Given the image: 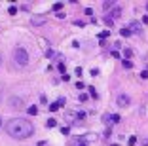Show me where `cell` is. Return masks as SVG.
Wrapping results in <instances>:
<instances>
[{
  "label": "cell",
  "instance_id": "obj_29",
  "mask_svg": "<svg viewBox=\"0 0 148 146\" xmlns=\"http://www.w3.org/2000/svg\"><path fill=\"white\" fill-rule=\"evenodd\" d=\"M48 57H57V53L51 51V49H48Z\"/></svg>",
  "mask_w": 148,
  "mask_h": 146
},
{
  "label": "cell",
  "instance_id": "obj_25",
  "mask_svg": "<svg viewBox=\"0 0 148 146\" xmlns=\"http://www.w3.org/2000/svg\"><path fill=\"white\" fill-rule=\"evenodd\" d=\"M74 74H76V76H82V69H80V66H76V70H74Z\"/></svg>",
  "mask_w": 148,
  "mask_h": 146
},
{
  "label": "cell",
  "instance_id": "obj_1",
  "mask_svg": "<svg viewBox=\"0 0 148 146\" xmlns=\"http://www.w3.org/2000/svg\"><path fill=\"white\" fill-rule=\"evenodd\" d=\"M6 131L12 138L15 141H23V138H29L34 133V125L29 120H21V118H13L6 123Z\"/></svg>",
  "mask_w": 148,
  "mask_h": 146
},
{
  "label": "cell",
  "instance_id": "obj_16",
  "mask_svg": "<svg viewBox=\"0 0 148 146\" xmlns=\"http://www.w3.org/2000/svg\"><path fill=\"white\" fill-rule=\"evenodd\" d=\"M131 66H133V63L127 61V59H123V69H131Z\"/></svg>",
  "mask_w": 148,
  "mask_h": 146
},
{
  "label": "cell",
  "instance_id": "obj_12",
  "mask_svg": "<svg viewBox=\"0 0 148 146\" xmlns=\"http://www.w3.org/2000/svg\"><path fill=\"white\" fill-rule=\"evenodd\" d=\"M103 8L105 10H114L116 6H114V2H103Z\"/></svg>",
  "mask_w": 148,
  "mask_h": 146
},
{
  "label": "cell",
  "instance_id": "obj_24",
  "mask_svg": "<svg viewBox=\"0 0 148 146\" xmlns=\"http://www.w3.org/2000/svg\"><path fill=\"white\" fill-rule=\"evenodd\" d=\"M76 118H78V120H84V118H86V112H78V114H76Z\"/></svg>",
  "mask_w": 148,
  "mask_h": 146
},
{
  "label": "cell",
  "instance_id": "obj_27",
  "mask_svg": "<svg viewBox=\"0 0 148 146\" xmlns=\"http://www.w3.org/2000/svg\"><path fill=\"white\" fill-rule=\"evenodd\" d=\"M135 142H137V137H129V144H131V146L135 144Z\"/></svg>",
  "mask_w": 148,
  "mask_h": 146
},
{
  "label": "cell",
  "instance_id": "obj_4",
  "mask_svg": "<svg viewBox=\"0 0 148 146\" xmlns=\"http://www.w3.org/2000/svg\"><path fill=\"white\" fill-rule=\"evenodd\" d=\"M116 103H118V106H122V108H127V106H129V104H131V99H129V97H127V95H118V101H116Z\"/></svg>",
  "mask_w": 148,
  "mask_h": 146
},
{
  "label": "cell",
  "instance_id": "obj_11",
  "mask_svg": "<svg viewBox=\"0 0 148 146\" xmlns=\"http://www.w3.org/2000/svg\"><path fill=\"white\" fill-rule=\"evenodd\" d=\"M120 34H122V36H125V38H127V36H131L133 32H131V30H129V27H127V29H122V30H120Z\"/></svg>",
  "mask_w": 148,
  "mask_h": 146
},
{
  "label": "cell",
  "instance_id": "obj_13",
  "mask_svg": "<svg viewBox=\"0 0 148 146\" xmlns=\"http://www.w3.org/2000/svg\"><path fill=\"white\" fill-rule=\"evenodd\" d=\"M48 108H49V112H55L57 108H61V106H59L57 103H53V104H48Z\"/></svg>",
  "mask_w": 148,
  "mask_h": 146
},
{
  "label": "cell",
  "instance_id": "obj_31",
  "mask_svg": "<svg viewBox=\"0 0 148 146\" xmlns=\"http://www.w3.org/2000/svg\"><path fill=\"white\" fill-rule=\"evenodd\" d=\"M140 146H148V138H143V142H140Z\"/></svg>",
  "mask_w": 148,
  "mask_h": 146
},
{
  "label": "cell",
  "instance_id": "obj_10",
  "mask_svg": "<svg viewBox=\"0 0 148 146\" xmlns=\"http://www.w3.org/2000/svg\"><path fill=\"white\" fill-rule=\"evenodd\" d=\"M61 10H63V2H55V4H53V12L61 13Z\"/></svg>",
  "mask_w": 148,
  "mask_h": 146
},
{
  "label": "cell",
  "instance_id": "obj_8",
  "mask_svg": "<svg viewBox=\"0 0 148 146\" xmlns=\"http://www.w3.org/2000/svg\"><path fill=\"white\" fill-rule=\"evenodd\" d=\"M27 112H29V116H36V114H38V108H36V106H29Z\"/></svg>",
  "mask_w": 148,
  "mask_h": 146
},
{
  "label": "cell",
  "instance_id": "obj_2",
  "mask_svg": "<svg viewBox=\"0 0 148 146\" xmlns=\"http://www.w3.org/2000/svg\"><path fill=\"white\" fill-rule=\"evenodd\" d=\"M13 63L19 64V66L29 64V51H27L23 46H17L15 49H13Z\"/></svg>",
  "mask_w": 148,
  "mask_h": 146
},
{
  "label": "cell",
  "instance_id": "obj_21",
  "mask_svg": "<svg viewBox=\"0 0 148 146\" xmlns=\"http://www.w3.org/2000/svg\"><path fill=\"white\" fill-rule=\"evenodd\" d=\"M80 101H82V103H86V101H87V93H80Z\"/></svg>",
  "mask_w": 148,
  "mask_h": 146
},
{
  "label": "cell",
  "instance_id": "obj_9",
  "mask_svg": "<svg viewBox=\"0 0 148 146\" xmlns=\"http://www.w3.org/2000/svg\"><path fill=\"white\" fill-rule=\"evenodd\" d=\"M123 57H125V59L129 61L131 57H133V49H129V47H127V49H123Z\"/></svg>",
  "mask_w": 148,
  "mask_h": 146
},
{
  "label": "cell",
  "instance_id": "obj_33",
  "mask_svg": "<svg viewBox=\"0 0 148 146\" xmlns=\"http://www.w3.org/2000/svg\"><path fill=\"white\" fill-rule=\"evenodd\" d=\"M0 127H2V120H0Z\"/></svg>",
  "mask_w": 148,
  "mask_h": 146
},
{
  "label": "cell",
  "instance_id": "obj_30",
  "mask_svg": "<svg viewBox=\"0 0 148 146\" xmlns=\"http://www.w3.org/2000/svg\"><path fill=\"white\" fill-rule=\"evenodd\" d=\"M89 74H91V76H97V74H99V70H97V69H91V72H89Z\"/></svg>",
  "mask_w": 148,
  "mask_h": 146
},
{
  "label": "cell",
  "instance_id": "obj_26",
  "mask_svg": "<svg viewBox=\"0 0 148 146\" xmlns=\"http://www.w3.org/2000/svg\"><path fill=\"white\" fill-rule=\"evenodd\" d=\"M65 103H66V101L63 99V97H61V99H59V101H57V104H59V106H65Z\"/></svg>",
  "mask_w": 148,
  "mask_h": 146
},
{
  "label": "cell",
  "instance_id": "obj_23",
  "mask_svg": "<svg viewBox=\"0 0 148 146\" xmlns=\"http://www.w3.org/2000/svg\"><path fill=\"white\" fill-rule=\"evenodd\" d=\"M69 133H70L69 127H61V135H69Z\"/></svg>",
  "mask_w": 148,
  "mask_h": 146
},
{
  "label": "cell",
  "instance_id": "obj_7",
  "mask_svg": "<svg viewBox=\"0 0 148 146\" xmlns=\"http://www.w3.org/2000/svg\"><path fill=\"white\" fill-rule=\"evenodd\" d=\"M120 15H122V8H120V6H116V8L110 12V17H112V19H118Z\"/></svg>",
  "mask_w": 148,
  "mask_h": 146
},
{
  "label": "cell",
  "instance_id": "obj_6",
  "mask_svg": "<svg viewBox=\"0 0 148 146\" xmlns=\"http://www.w3.org/2000/svg\"><path fill=\"white\" fill-rule=\"evenodd\" d=\"M129 30H131V32H135V34H140V30H143V29H140V23L139 21H131L129 23Z\"/></svg>",
  "mask_w": 148,
  "mask_h": 146
},
{
  "label": "cell",
  "instance_id": "obj_14",
  "mask_svg": "<svg viewBox=\"0 0 148 146\" xmlns=\"http://www.w3.org/2000/svg\"><path fill=\"white\" fill-rule=\"evenodd\" d=\"M8 13H10V15H17V8H15V6H10Z\"/></svg>",
  "mask_w": 148,
  "mask_h": 146
},
{
  "label": "cell",
  "instance_id": "obj_22",
  "mask_svg": "<svg viewBox=\"0 0 148 146\" xmlns=\"http://www.w3.org/2000/svg\"><path fill=\"white\" fill-rule=\"evenodd\" d=\"M105 23H106V25H112V23H114V19H112V17H108V15H106V17H105Z\"/></svg>",
  "mask_w": 148,
  "mask_h": 146
},
{
  "label": "cell",
  "instance_id": "obj_17",
  "mask_svg": "<svg viewBox=\"0 0 148 146\" xmlns=\"http://www.w3.org/2000/svg\"><path fill=\"white\" fill-rule=\"evenodd\" d=\"M120 120H122V118L118 116V114H112V123H120Z\"/></svg>",
  "mask_w": 148,
  "mask_h": 146
},
{
  "label": "cell",
  "instance_id": "obj_28",
  "mask_svg": "<svg viewBox=\"0 0 148 146\" xmlns=\"http://www.w3.org/2000/svg\"><path fill=\"white\" fill-rule=\"evenodd\" d=\"M140 78H144V80H146V78H148V70H143V72H140Z\"/></svg>",
  "mask_w": 148,
  "mask_h": 146
},
{
  "label": "cell",
  "instance_id": "obj_5",
  "mask_svg": "<svg viewBox=\"0 0 148 146\" xmlns=\"http://www.w3.org/2000/svg\"><path fill=\"white\" fill-rule=\"evenodd\" d=\"M8 104H10L12 108H21V106H23V99H17V97H10Z\"/></svg>",
  "mask_w": 148,
  "mask_h": 146
},
{
  "label": "cell",
  "instance_id": "obj_20",
  "mask_svg": "<svg viewBox=\"0 0 148 146\" xmlns=\"http://www.w3.org/2000/svg\"><path fill=\"white\" fill-rule=\"evenodd\" d=\"M46 125H48V127H55V125H57V120H48V123H46Z\"/></svg>",
  "mask_w": 148,
  "mask_h": 146
},
{
  "label": "cell",
  "instance_id": "obj_19",
  "mask_svg": "<svg viewBox=\"0 0 148 146\" xmlns=\"http://www.w3.org/2000/svg\"><path fill=\"white\" fill-rule=\"evenodd\" d=\"M108 34H110V30H103V32H101V34H99V38L103 40V38H106V36H108Z\"/></svg>",
  "mask_w": 148,
  "mask_h": 146
},
{
  "label": "cell",
  "instance_id": "obj_32",
  "mask_svg": "<svg viewBox=\"0 0 148 146\" xmlns=\"http://www.w3.org/2000/svg\"><path fill=\"white\" fill-rule=\"evenodd\" d=\"M0 64H2V53H0Z\"/></svg>",
  "mask_w": 148,
  "mask_h": 146
},
{
  "label": "cell",
  "instance_id": "obj_3",
  "mask_svg": "<svg viewBox=\"0 0 148 146\" xmlns=\"http://www.w3.org/2000/svg\"><path fill=\"white\" fill-rule=\"evenodd\" d=\"M48 23V15H44V13H40V15H32L31 17V25L32 27H42Z\"/></svg>",
  "mask_w": 148,
  "mask_h": 146
},
{
  "label": "cell",
  "instance_id": "obj_15",
  "mask_svg": "<svg viewBox=\"0 0 148 146\" xmlns=\"http://www.w3.org/2000/svg\"><path fill=\"white\" fill-rule=\"evenodd\" d=\"M87 89H89V95H91L93 99H97V97H99V95H97V91H95V87H87Z\"/></svg>",
  "mask_w": 148,
  "mask_h": 146
},
{
  "label": "cell",
  "instance_id": "obj_34",
  "mask_svg": "<svg viewBox=\"0 0 148 146\" xmlns=\"http://www.w3.org/2000/svg\"><path fill=\"white\" fill-rule=\"evenodd\" d=\"M112 146H118V144H112Z\"/></svg>",
  "mask_w": 148,
  "mask_h": 146
},
{
  "label": "cell",
  "instance_id": "obj_18",
  "mask_svg": "<svg viewBox=\"0 0 148 146\" xmlns=\"http://www.w3.org/2000/svg\"><path fill=\"white\" fill-rule=\"evenodd\" d=\"M57 69H59V72H63V74H65V63L61 61V63L57 64Z\"/></svg>",
  "mask_w": 148,
  "mask_h": 146
}]
</instances>
